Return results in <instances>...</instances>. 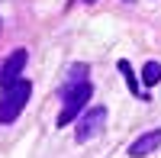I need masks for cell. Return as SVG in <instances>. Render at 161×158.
<instances>
[{
  "mask_svg": "<svg viewBox=\"0 0 161 158\" xmlns=\"http://www.w3.org/2000/svg\"><path fill=\"white\" fill-rule=\"evenodd\" d=\"M126 3H136V0H126Z\"/></svg>",
  "mask_w": 161,
  "mask_h": 158,
  "instance_id": "obj_8",
  "label": "cell"
},
{
  "mask_svg": "<svg viewBox=\"0 0 161 158\" xmlns=\"http://www.w3.org/2000/svg\"><path fill=\"white\" fill-rule=\"evenodd\" d=\"M119 74L126 77V84H129V90H132V94H136V97H142V87H139V77L132 74V65H129L126 58L119 61Z\"/></svg>",
  "mask_w": 161,
  "mask_h": 158,
  "instance_id": "obj_6",
  "label": "cell"
},
{
  "mask_svg": "<svg viewBox=\"0 0 161 158\" xmlns=\"http://www.w3.org/2000/svg\"><path fill=\"white\" fill-rule=\"evenodd\" d=\"M32 97V84L26 77H16V81L3 84V100H0V123H13L16 116L26 110V100Z\"/></svg>",
  "mask_w": 161,
  "mask_h": 158,
  "instance_id": "obj_2",
  "label": "cell"
},
{
  "mask_svg": "<svg viewBox=\"0 0 161 158\" xmlns=\"http://www.w3.org/2000/svg\"><path fill=\"white\" fill-rule=\"evenodd\" d=\"M103 126H106V107H93L80 116V126H77L74 136H77V142H90L103 133Z\"/></svg>",
  "mask_w": 161,
  "mask_h": 158,
  "instance_id": "obj_3",
  "label": "cell"
},
{
  "mask_svg": "<svg viewBox=\"0 0 161 158\" xmlns=\"http://www.w3.org/2000/svg\"><path fill=\"white\" fill-rule=\"evenodd\" d=\"M87 65L77 61L68 68V77H64V90H61V113H58V126L74 123V116L87 107V100L93 97V84L87 77Z\"/></svg>",
  "mask_w": 161,
  "mask_h": 158,
  "instance_id": "obj_1",
  "label": "cell"
},
{
  "mask_svg": "<svg viewBox=\"0 0 161 158\" xmlns=\"http://www.w3.org/2000/svg\"><path fill=\"white\" fill-rule=\"evenodd\" d=\"M84 3H93V0H84Z\"/></svg>",
  "mask_w": 161,
  "mask_h": 158,
  "instance_id": "obj_9",
  "label": "cell"
},
{
  "mask_svg": "<svg viewBox=\"0 0 161 158\" xmlns=\"http://www.w3.org/2000/svg\"><path fill=\"white\" fill-rule=\"evenodd\" d=\"M26 58H29V55H26V48H16V52L3 61V68H0V81H3V84L16 81V77L23 74V68H26Z\"/></svg>",
  "mask_w": 161,
  "mask_h": 158,
  "instance_id": "obj_4",
  "label": "cell"
},
{
  "mask_svg": "<svg viewBox=\"0 0 161 158\" xmlns=\"http://www.w3.org/2000/svg\"><path fill=\"white\" fill-rule=\"evenodd\" d=\"M142 81H145V87H155V84L161 81V65H158V61H145V68H142Z\"/></svg>",
  "mask_w": 161,
  "mask_h": 158,
  "instance_id": "obj_7",
  "label": "cell"
},
{
  "mask_svg": "<svg viewBox=\"0 0 161 158\" xmlns=\"http://www.w3.org/2000/svg\"><path fill=\"white\" fill-rule=\"evenodd\" d=\"M158 145H161V129H155V133H148V136L136 139V142L129 145V155H132V158H145L148 152H155Z\"/></svg>",
  "mask_w": 161,
  "mask_h": 158,
  "instance_id": "obj_5",
  "label": "cell"
}]
</instances>
